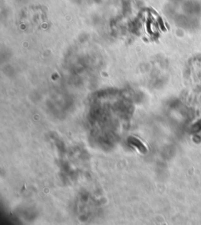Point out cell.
Segmentation results:
<instances>
[{"label":"cell","mask_w":201,"mask_h":225,"mask_svg":"<svg viewBox=\"0 0 201 225\" xmlns=\"http://www.w3.org/2000/svg\"><path fill=\"white\" fill-rule=\"evenodd\" d=\"M128 142H129V143L131 144V146H133L134 148H136L137 150H139L141 153H145V152L147 151L145 146L144 145L139 139H136V138L134 137H130L129 139H128Z\"/></svg>","instance_id":"obj_1"}]
</instances>
